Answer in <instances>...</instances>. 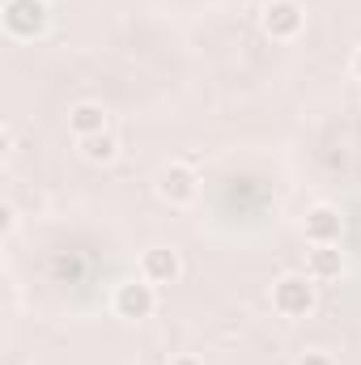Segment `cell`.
<instances>
[{"label":"cell","mask_w":361,"mask_h":365,"mask_svg":"<svg viewBox=\"0 0 361 365\" xmlns=\"http://www.w3.org/2000/svg\"><path fill=\"white\" fill-rule=\"evenodd\" d=\"M81 276H86V264L77 255H68V251L51 255V280L56 284H81Z\"/></svg>","instance_id":"cell-11"},{"label":"cell","mask_w":361,"mask_h":365,"mask_svg":"<svg viewBox=\"0 0 361 365\" xmlns=\"http://www.w3.org/2000/svg\"><path fill=\"white\" fill-rule=\"evenodd\" d=\"M141 276L149 280V284H175L183 276V259L175 247H149L145 255H141Z\"/></svg>","instance_id":"cell-7"},{"label":"cell","mask_w":361,"mask_h":365,"mask_svg":"<svg viewBox=\"0 0 361 365\" xmlns=\"http://www.w3.org/2000/svg\"><path fill=\"white\" fill-rule=\"evenodd\" d=\"M340 272H345V251H340V242H336V247H310V251H306V276H310L315 284L340 280Z\"/></svg>","instance_id":"cell-9"},{"label":"cell","mask_w":361,"mask_h":365,"mask_svg":"<svg viewBox=\"0 0 361 365\" xmlns=\"http://www.w3.org/2000/svg\"><path fill=\"white\" fill-rule=\"evenodd\" d=\"M0 17H4V30H9L13 38H34V34L47 30L51 4H47V0H4Z\"/></svg>","instance_id":"cell-4"},{"label":"cell","mask_w":361,"mask_h":365,"mask_svg":"<svg viewBox=\"0 0 361 365\" xmlns=\"http://www.w3.org/2000/svg\"><path fill=\"white\" fill-rule=\"evenodd\" d=\"M272 310L280 319H310L315 306H319V289L306 272H285L272 280Z\"/></svg>","instance_id":"cell-1"},{"label":"cell","mask_w":361,"mask_h":365,"mask_svg":"<svg viewBox=\"0 0 361 365\" xmlns=\"http://www.w3.org/2000/svg\"><path fill=\"white\" fill-rule=\"evenodd\" d=\"M302 234H306V247H336L340 234H345V217H340V208H332V204H315V208H306Z\"/></svg>","instance_id":"cell-6"},{"label":"cell","mask_w":361,"mask_h":365,"mask_svg":"<svg viewBox=\"0 0 361 365\" xmlns=\"http://www.w3.org/2000/svg\"><path fill=\"white\" fill-rule=\"evenodd\" d=\"M111 306H115L119 319H132V323L153 319V310H158V284H149L145 276H132V280H123V284L115 289Z\"/></svg>","instance_id":"cell-3"},{"label":"cell","mask_w":361,"mask_h":365,"mask_svg":"<svg viewBox=\"0 0 361 365\" xmlns=\"http://www.w3.org/2000/svg\"><path fill=\"white\" fill-rule=\"evenodd\" d=\"M353 77H357V81H361V47H357V51H353Z\"/></svg>","instance_id":"cell-15"},{"label":"cell","mask_w":361,"mask_h":365,"mask_svg":"<svg viewBox=\"0 0 361 365\" xmlns=\"http://www.w3.org/2000/svg\"><path fill=\"white\" fill-rule=\"evenodd\" d=\"M153 187H158V200H162V204H171V208H187V204L200 195V175H195L187 162H171V166L158 170Z\"/></svg>","instance_id":"cell-5"},{"label":"cell","mask_w":361,"mask_h":365,"mask_svg":"<svg viewBox=\"0 0 361 365\" xmlns=\"http://www.w3.org/2000/svg\"><path fill=\"white\" fill-rule=\"evenodd\" d=\"M13 225H17V212H13V204H4V208H0V238H9Z\"/></svg>","instance_id":"cell-13"},{"label":"cell","mask_w":361,"mask_h":365,"mask_svg":"<svg viewBox=\"0 0 361 365\" xmlns=\"http://www.w3.org/2000/svg\"><path fill=\"white\" fill-rule=\"evenodd\" d=\"M68 132H73L77 140L98 136V132H111V115H106V106H102V102H77V106L68 110Z\"/></svg>","instance_id":"cell-8"},{"label":"cell","mask_w":361,"mask_h":365,"mask_svg":"<svg viewBox=\"0 0 361 365\" xmlns=\"http://www.w3.org/2000/svg\"><path fill=\"white\" fill-rule=\"evenodd\" d=\"M293 365H336V361H332V353H323V349H306V353H298Z\"/></svg>","instance_id":"cell-12"},{"label":"cell","mask_w":361,"mask_h":365,"mask_svg":"<svg viewBox=\"0 0 361 365\" xmlns=\"http://www.w3.org/2000/svg\"><path fill=\"white\" fill-rule=\"evenodd\" d=\"M260 26L272 43H293L306 30V9L298 0H268L260 9Z\"/></svg>","instance_id":"cell-2"},{"label":"cell","mask_w":361,"mask_h":365,"mask_svg":"<svg viewBox=\"0 0 361 365\" xmlns=\"http://www.w3.org/2000/svg\"><path fill=\"white\" fill-rule=\"evenodd\" d=\"M171 365H204V361H200V357H191V353H183V357H175Z\"/></svg>","instance_id":"cell-14"},{"label":"cell","mask_w":361,"mask_h":365,"mask_svg":"<svg viewBox=\"0 0 361 365\" xmlns=\"http://www.w3.org/2000/svg\"><path fill=\"white\" fill-rule=\"evenodd\" d=\"M81 145V158L93 162V166H111L115 158H119V136L115 132H98V136H86V140H77Z\"/></svg>","instance_id":"cell-10"}]
</instances>
